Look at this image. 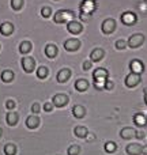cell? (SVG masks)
<instances>
[{
    "mask_svg": "<svg viewBox=\"0 0 147 155\" xmlns=\"http://www.w3.org/2000/svg\"><path fill=\"white\" fill-rule=\"evenodd\" d=\"M74 11H70V10H59L56 14L53 15V21L56 23H65V22H71L74 21Z\"/></svg>",
    "mask_w": 147,
    "mask_h": 155,
    "instance_id": "1",
    "label": "cell"
},
{
    "mask_svg": "<svg viewBox=\"0 0 147 155\" xmlns=\"http://www.w3.org/2000/svg\"><path fill=\"white\" fill-rule=\"evenodd\" d=\"M145 42V35L140 34V33H136V34H132L131 37L128 38L127 41V45L129 46L131 49H136V48H140Z\"/></svg>",
    "mask_w": 147,
    "mask_h": 155,
    "instance_id": "2",
    "label": "cell"
},
{
    "mask_svg": "<svg viewBox=\"0 0 147 155\" xmlns=\"http://www.w3.org/2000/svg\"><path fill=\"white\" fill-rule=\"evenodd\" d=\"M109 78V71L105 70V68H97L93 72V79L94 83H101V84H105V82Z\"/></svg>",
    "mask_w": 147,
    "mask_h": 155,
    "instance_id": "3",
    "label": "cell"
},
{
    "mask_svg": "<svg viewBox=\"0 0 147 155\" xmlns=\"http://www.w3.org/2000/svg\"><path fill=\"white\" fill-rule=\"evenodd\" d=\"M116 27H117V23H116V21L113 18L105 19L101 25V30L104 34H112V33L116 30Z\"/></svg>",
    "mask_w": 147,
    "mask_h": 155,
    "instance_id": "4",
    "label": "cell"
},
{
    "mask_svg": "<svg viewBox=\"0 0 147 155\" xmlns=\"http://www.w3.org/2000/svg\"><path fill=\"white\" fill-rule=\"evenodd\" d=\"M97 8V2L95 0H83L80 3V12H85V14H90L93 11H95Z\"/></svg>",
    "mask_w": 147,
    "mask_h": 155,
    "instance_id": "5",
    "label": "cell"
},
{
    "mask_svg": "<svg viewBox=\"0 0 147 155\" xmlns=\"http://www.w3.org/2000/svg\"><path fill=\"white\" fill-rule=\"evenodd\" d=\"M140 80H142V78H140V75H138V74H128V75L125 76V80H124V83H125L127 87L129 88H134L136 87L138 84L140 83Z\"/></svg>",
    "mask_w": 147,
    "mask_h": 155,
    "instance_id": "6",
    "label": "cell"
},
{
    "mask_svg": "<svg viewBox=\"0 0 147 155\" xmlns=\"http://www.w3.org/2000/svg\"><path fill=\"white\" fill-rule=\"evenodd\" d=\"M52 104L56 107H64L68 104V97L65 94H55L53 98H52Z\"/></svg>",
    "mask_w": 147,
    "mask_h": 155,
    "instance_id": "7",
    "label": "cell"
},
{
    "mask_svg": "<svg viewBox=\"0 0 147 155\" xmlns=\"http://www.w3.org/2000/svg\"><path fill=\"white\" fill-rule=\"evenodd\" d=\"M22 68L25 70V72L32 74L35 70V60L33 57H23L22 59Z\"/></svg>",
    "mask_w": 147,
    "mask_h": 155,
    "instance_id": "8",
    "label": "cell"
},
{
    "mask_svg": "<svg viewBox=\"0 0 147 155\" xmlns=\"http://www.w3.org/2000/svg\"><path fill=\"white\" fill-rule=\"evenodd\" d=\"M138 16L135 12H132V11H125V12L121 14V22H123L124 25H127V26H131V25H134L135 22H136Z\"/></svg>",
    "mask_w": 147,
    "mask_h": 155,
    "instance_id": "9",
    "label": "cell"
},
{
    "mask_svg": "<svg viewBox=\"0 0 147 155\" xmlns=\"http://www.w3.org/2000/svg\"><path fill=\"white\" fill-rule=\"evenodd\" d=\"M80 48V40H78V38H70V40H67L64 42V49L68 52H76L78 49Z\"/></svg>",
    "mask_w": 147,
    "mask_h": 155,
    "instance_id": "10",
    "label": "cell"
},
{
    "mask_svg": "<svg viewBox=\"0 0 147 155\" xmlns=\"http://www.w3.org/2000/svg\"><path fill=\"white\" fill-rule=\"evenodd\" d=\"M67 30L71 33V34L76 35V34H80V33L83 31V26L80 22L78 21H71L67 23Z\"/></svg>",
    "mask_w": 147,
    "mask_h": 155,
    "instance_id": "11",
    "label": "cell"
},
{
    "mask_svg": "<svg viewBox=\"0 0 147 155\" xmlns=\"http://www.w3.org/2000/svg\"><path fill=\"white\" fill-rule=\"evenodd\" d=\"M105 57V51L102 48H94L90 53V61L91 63H98Z\"/></svg>",
    "mask_w": 147,
    "mask_h": 155,
    "instance_id": "12",
    "label": "cell"
},
{
    "mask_svg": "<svg viewBox=\"0 0 147 155\" xmlns=\"http://www.w3.org/2000/svg\"><path fill=\"white\" fill-rule=\"evenodd\" d=\"M129 70H131L132 74H138V75H140V74L145 71V65H143V63L140 61V60L135 59L129 63Z\"/></svg>",
    "mask_w": 147,
    "mask_h": 155,
    "instance_id": "13",
    "label": "cell"
},
{
    "mask_svg": "<svg viewBox=\"0 0 147 155\" xmlns=\"http://www.w3.org/2000/svg\"><path fill=\"white\" fill-rule=\"evenodd\" d=\"M71 75H72V72H71L70 68H63V70H60L59 72H57L56 79L59 83H65L67 80H70Z\"/></svg>",
    "mask_w": 147,
    "mask_h": 155,
    "instance_id": "14",
    "label": "cell"
},
{
    "mask_svg": "<svg viewBox=\"0 0 147 155\" xmlns=\"http://www.w3.org/2000/svg\"><path fill=\"white\" fill-rule=\"evenodd\" d=\"M142 147L139 143H131L125 147V153L128 155H140L142 154Z\"/></svg>",
    "mask_w": 147,
    "mask_h": 155,
    "instance_id": "15",
    "label": "cell"
},
{
    "mask_svg": "<svg viewBox=\"0 0 147 155\" xmlns=\"http://www.w3.org/2000/svg\"><path fill=\"white\" fill-rule=\"evenodd\" d=\"M136 129L135 128H131V127H127V128H123L120 132V136L125 140H129V139H134L136 136Z\"/></svg>",
    "mask_w": 147,
    "mask_h": 155,
    "instance_id": "16",
    "label": "cell"
},
{
    "mask_svg": "<svg viewBox=\"0 0 147 155\" xmlns=\"http://www.w3.org/2000/svg\"><path fill=\"white\" fill-rule=\"evenodd\" d=\"M40 123L41 121H40V118H38V116L32 114L26 118V127L30 128V129H35L38 125H40Z\"/></svg>",
    "mask_w": 147,
    "mask_h": 155,
    "instance_id": "17",
    "label": "cell"
},
{
    "mask_svg": "<svg viewBox=\"0 0 147 155\" xmlns=\"http://www.w3.org/2000/svg\"><path fill=\"white\" fill-rule=\"evenodd\" d=\"M0 33L3 35H11L14 33V25L10 22H3L0 25Z\"/></svg>",
    "mask_w": 147,
    "mask_h": 155,
    "instance_id": "18",
    "label": "cell"
},
{
    "mask_svg": "<svg viewBox=\"0 0 147 155\" xmlns=\"http://www.w3.org/2000/svg\"><path fill=\"white\" fill-rule=\"evenodd\" d=\"M57 52H59V49H57V46L55 45V44H48V45L45 46V54H46V57H49V59L56 57Z\"/></svg>",
    "mask_w": 147,
    "mask_h": 155,
    "instance_id": "19",
    "label": "cell"
},
{
    "mask_svg": "<svg viewBox=\"0 0 147 155\" xmlns=\"http://www.w3.org/2000/svg\"><path fill=\"white\" fill-rule=\"evenodd\" d=\"M72 116L75 118H83L86 116V109L82 105H75L72 107Z\"/></svg>",
    "mask_w": 147,
    "mask_h": 155,
    "instance_id": "20",
    "label": "cell"
},
{
    "mask_svg": "<svg viewBox=\"0 0 147 155\" xmlns=\"http://www.w3.org/2000/svg\"><path fill=\"white\" fill-rule=\"evenodd\" d=\"M87 134H89L87 128H86V127H83V125H76V127L74 128V135H75L76 137H80V139H86Z\"/></svg>",
    "mask_w": 147,
    "mask_h": 155,
    "instance_id": "21",
    "label": "cell"
},
{
    "mask_svg": "<svg viewBox=\"0 0 147 155\" xmlns=\"http://www.w3.org/2000/svg\"><path fill=\"white\" fill-rule=\"evenodd\" d=\"M134 123L136 124L138 127H146L147 125V118L143 113H136L134 116Z\"/></svg>",
    "mask_w": 147,
    "mask_h": 155,
    "instance_id": "22",
    "label": "cell"
},
{
    "mask_svg": "<svg viewBox=\"0 0 147 155\" xmlns=\"http://www.w3.org/2000/svg\"><path fill=\"white\" fill-rule=\"evenodd\" d=\"M89 82L86 79H78L76 82H75V88H76L79 93H83V91H86L89 88Z\"/></svg>",
    "mask_w": 147,
    "mask_h": 155,
    "instance_id": "23",
    "label": "cell"
},
{
    "mask_svg": "<svg viewBox=\"0 0 147 155\" xmlns=\"http://www.w3.org/2000/svg\"><path fill=\"white\" fill-rule=\"evenodd\" d=\"M5 120H7L8 125L14 127V125H16V123H18L19 116H18V113H15V112H10V113H7V116H5Z\"/></svg>",
    "mask_w": 147,
    "mask_h": 155,
    "instance_id": "24",
    "label": "cell"
},
{
    "mask_svg": "<svg viewBox=\"0 0 147 155\" xmlns=\"http://www.w3.org/2000/svg\"><path fill=\"white\" fill-rule=\"evenodd\" d=\"M32 49H33V45L30 41H23V42H21V45H19V52H21L22 54L29 53Z\"/></svg>",
    "mask_w": 147,
    "mask_h": 155,
    "instance_id": "25",
    "label": "cell"
},
{
    "mask_svg": "<svg viewBox=\"0 0 147 155\" xmlns=\"http://www.w3.org/2000/svg\"><path fill=\"white\" fill-rule=\"evenodd\" d=\"M2 80L4 83H10L14 80V72L11 70H5L2 72Z\"/></svg>",
    "mask_w": 147,
    "mask_h": 155,
    "instance_id": "26",
    "label": "cell"
},
{
    "mask_svg": "<svg viewBox=\"0 0 147 155\" xmlns=\"http://www.w3.org/2000/svg\"><path fill=\"white\" fill-rule=\"evenodd\" d=\"M104 148H105V151H106V153L113 154L115 151H117V144H116L115 142H106V143H105V146H104Z\"/></svg>",
    "mask_w": 147,
    "mask_h": 155,
    "instance_id": "27",
    "label": "cell"
},
{
    "mask_svg": "<svg viewBox=\"0 0 147 155\" xmlns=\"http://www.w3.org/2000/svg\"><path fill=\"white\" fill-rule=\"evenodd\" d=\"M4 154L5 155H15L16 154V146L12 143H8L4 146Z\"/></svg>",
    "mask_w": 147,
    "mask_h": 155,
    "instance_id": "28",
    "label": "cell"
},
{
    "mask_svg": "<svg viewBox=\"0 0 147 155\" xmlns=\"http://www.w3.org/2000/svg\"><path fill=\"white\" fill-rule=\"evenodd\" d=\"M48 74H49V70L46 67H44V65L37 70V78H40V79H45L48 76Z\"/></svg>",
    "mask_w": 147,
    "mask_h": 155,
    "instance_id": "29",
    "label": "cell"
},
{
    "mask_svg": "<svg viewBox=\"0 0 147 155\" xmlns=\"http://www.w3.org/2000/svg\"><path fill=\"white\" fill-rule=\"evenodd\" d=\"M67 154L68 155H79L80 154V146H78V144L70 146L67 150Z\"/></svg>",
    "mask_w": 147,
    "mask_h": 155,
    "instance_id": "30",
    "label": "cell"
},
{
    "mask_svg": "<svg viewBox=\"0 0 147 155\" xmlns=\"http://www.w3.org/2000/svg\"><path fill=\"white\" fill-rule=\"evenodd\" d=\"M22 5H23V0H11V7H12V10L19 11L22 8Z\"/></svg>",
    "mask_w": 147,
    "mask_h": 155,
    "instance_id": "31",
    "label": "cell"
},
{
    "mask_svg": "<svg viewBox=\"0 0 147 155\" xmlns=\"http://www.w3.org/2000/svg\"><path fill=\"white\" fill-rule=\"evenodd\" d=\"M41 15H42L44 18H51V15H52V8L48 7V5L42 7V8H41Z\"/></svg>",
    "mask_w": 147,
    "mask_h": 155,
    "instance_id": "32",
    "label": "cell"
},
{
    "mask_svg": "<svg viewBox=\"0 0 147 155\" xmlns=\"http://www.w3.org/2000/svg\"><path fill=\"white\" fill-rule=\"evenodd\" d=\"M115 46H116V49H119V51H123V49L127 48V41L125 40H117L115 42Z\"/></svg>",
    "mask_w": 147,
    "mask_h": 155,
    "instance_id": "33",
    "label": "cell"
},
{
    "mask_svg": "<svg viewBox=\"0 0 147 155\" xmlns=\"http://www.w3.org/2000/svg\"><path fill=\"white\" fill-rule=\"evenodd\" d=\"M32 112L34 113V116H37L38 113L41 112V105L38 104V102H34V104L32 105Z\"/></svg>",
    "mask_w": 147,
    "mask_h": 155,
    "instance_id": "34",
    "label": "cell"
},
{
    "mask_svg": "<svg viewBox=\"0 0 147 155\" xmlns=\"http://www.w3.org/2000/svg\"><path fill=\"white\" fill-rule=\"evenodd\" d=\"M113 87H115V83H113L112 80H109V79H108L106 82H105V84H104V90H108V91H110V90H112Z\"/></svg>",
    "mask_w": 147,
    "mask_h": 155,
    "instance_id": "35",
    "label": "cell"
},
{
    "mask_svg": "<svg viewBox=\"0 0 147 155\" xmlns=\"http://www.w3.org/2000/svg\"><path fill=\"white\" fill-rule=\"evenodd\" d=\"M15 106H16V104H15V101H12V99H8V101L5 102V107H7L8 110H12Z\"/></svg>",
    "mask_w": 147,
    "mask_h": 155,
    "instance_id": "36",
    "label": "cell"
},
{
    "mask_svg": "<svg viewBox=\"0 0 147 155\" xmlns=\"http://www.w3.org/2000/svg\"><path fill=\"white\" fill-rule=\"evenodd\" d=\"M91 65H93V63H91L90 60H86V61H83L82 68H83L85 71H89V70H91Z\"/></svg>",
    "mask_w": 147,
    "mask_h": 155,
    "instance_id": "37",
    "label": "cell"
},
{
    "mask_svg": "<svg viewBox=\"0 0 147 155\" xmlns=\"http://www.w3.org/2000/svg\"><path fill=\"white\" fill-rule=\"evenodd\" d=\"M44 110H45L46 113H51L52 110H53V104H52V102H46V104L44 105Z\"/></svg>",
    "mask_w": 147,
    "mask_h": 155,
    "instance_id": "38",
    "label": "cell"
},
{
    "mask_svg": "<svg viewBox=\"0 0 147 155\" xmlns=\"http://www.w3.org/2000/svg\"><path fill=\"white\" fill-rule=\"evenodd\" d=\"M80 19H82V21L83 22H87V21H90V19H91V15H90V14H85V12H80Z\"/></svg>",
    "mask_w": 147,
    "mask_h": 155,
    "instance_id": "39",
    "label": "cell"
},
{
    "mask_svg": "<svg viewBox=\"0 0 147 155\" xmlns=\"http://www.w3.org/2000/svg\"><path fill=\"white\" fill-rule=\"evenodd\" d=\"M86 140H87V142H93V140H95V135H94V134H87Z\"/></svg>",
    "mask_w": 147,
    "mask_h": 155,
    "instance_id": "40",
    "label": "cell"
},
{
    "mask_svg": "<svg viewBox=\"0 0 147 155\" xmlns=\"http://www.w3.org/2000/svg\"><path fill=\"white\" fill-rule=\"evenodd\" d=\"M135 137H139V139H143L145 137V132H139V134H136V136Z\"/></svg>",
    "mask_w": 147,
    "mask_h": 155,
    "instance_id": "41",
    "label": "cell"
},
{
    "mask_svg": "<svg viewBox=\"0 0 147 155\" xmlns=\"http://www.w3.org/2000/svg\"><path fill=\"white\" fill-rule=\"evenodd\" d=\"M142 154L147 155V146H143V147H142Z\"/></svg>",
    "mask_w": 147,
    "mask_h": 155,
    "instance_id": "42",
    "label": "cell"
},
{
    "mask_svg": "<svg viewBox=\"0 0 147 155\" xmlns=\"http://www.w3.org/2000/svg\"><path fill=\"white\" fill-rule=\"evenodd\" d=\"M145 104L147 105V90H145Z\"/></svg>",
    "mask_w": 147,
    "mask_h": 155,
    "instance_id": "43",
    "label": "cell"
},
{
    "mask_svg": "<svg viewBox=\"0 0 147 155\" xmlns=\"http://www.w3.org/2000/svg\"><path fill=\"white\" fill-rule=\"evenodd\" d=\"M2 134H3V129H2V128H0V136H2Z\"/></svg>",
    "mask_w": 147,
    "mask_h": 155,
    "instance_id": "44",
    "label": "cell"
},
{
    "mask_svg": "<svg viewBox=\"0 0 147 155\" xmlns=\"http://www.w3.org/2000/svg\"><path fill=\"white\" fill-rule=\"evenodd\" d=\"M55 2H57V0H55Z\"/></svg>",
    "mask_w": 147,
    "mask_h": 155,
    "instance_id": "45",
    "label": "cell"
},
{
    "mask_svg": "<svg viewBox=\"0 0 147 155\" xmlns=\"http://www.w3.org/2000/svg\"><path fill=\"white\" fill-rule=\"evenodd\" d=\"M146 118H147V116H146Z\"/></svg>",
    "mask_w": 147,
    "mask_h": 155,
    "instance_id": "46",
    "label": "cell"
}]
</instances>
